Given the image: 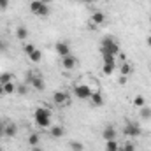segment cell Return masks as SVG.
Masks as SVG:
<instances>
[{
	"instance_id": "cell-30",
	"label": "cell",
	"mask_w": 151,
	"mask_h": 151,
	"mask_svg": "<svg viewBox=\"0 0 151 151\" xmlns=\"http://www.w3.org/2000/svg\"><path fill=\"white\" fill-rule=\"evenodd\" d=\"M35 49H37V47H35L34 44H27V46H25V53H27V55H32Z\"/></svg>"
},
{
	"instance_id": "cell-10",
	"label": "cell",
	"mask_w": 151,
	"mask_h": 151,
	"mask_svg": "<svg viewBox=\"0 0 151 151\" xmlns=\"http://www.w3.org/2000/svg\"><path fill=\"white\" fill-rule=\"evenodd\" d=\"M90 102H91L95 107H100V106H104V97H102V93H100V91H93V93H91V99H90Z\"/></svg>"
},
{
	"instance_id": "cell-2",
	"label": "cell",
	"mask_w": 151,
	"mask_h": 151,
	"mask_svg": "<svg viewBox=\"0 0 151 151\" xmlns=\"http://www.w3.org/2000/svg\"><path fill=\"white\" fill-rule=\"evenodd\" d=\"M91 93H93V90L88 84H76L74 86V95L77 99H81V100H90Z\"/></svg>"
},
{
	"instance_id": "cell-18",
	"label": "cell",
	"mask_w": 151,
	"mask_h": 151,
	"mask_svg": "<svg viewBox=\"0 0 151 151\" xmlns=\"http://www.w3.org/2000/svg\"><path fill=\"white\" fill-rule=\"evenodd\" d=\"M119 72H121V76H128L132 72V65H130L128 62H123L121 67H119Z\"/></svg>"
},
{
	"instance_id": "cell-6",
	"label": "cell",
	"mask_w": 151,
	"mask_h": 151,
	"mask_svg": "<svg viewBox=\"0 0 151 151\" xmlns=\"http://www.w3.org/2000/svg\"><path fill=\"white\" fill-rule=\"evenodd\" d=\"M55 49H56V53H58L62 58L67 56V55H70V47H69L67 42H56V44H55Z\"/></svg>"
},
{
	"instance_id": "cell-7",
	"label": "cell",
	"mask_w": 151,
	"mask_h": 151,
	"mask_svg": "<svg viewBox=\"0 0 151 151\" xmlns=\"http://www.w3.org/2000/svg\"><path fill=\"white\" fill-rule=\"evenodd\" d=\"M53 102H55L56 106H65V104L69 102L67 93H65V91H55V95H53Z\"/></svg>"
},
{
	"instance_id": "cell-31",
	"label": "cell",
	"mask_w": 151,
	"mask_h": 151,
	"mask_svg": "<svg viewBox=\"0 0 151 151\" xmlns=\"http://www.w3.org/2000/svg\"><path fill=\"white\" fill-rule=\"evenodd\" d=\"M9 7V0H0V9H7Z\"/></svg>"
},
{
	"instance_id": "cell-40",
	"label": "cell",
	"mask_w": 151,
	"mask_h": 151,
	"mask_svg": "<svg viewBox=\"0 0 151 151\" xmlns=\"http://www.w3.org/2000/svg\"><path fill=\"white\" fill-rule=\"evenodd\" d=\"M150 23H151V18H150Z\"/></svg>"
},
{
	"instance_id": "cell-3",
	"label": "cell",
	"mask_w": 151,
	"mask_h": 151,
	"mask_svg": "<svg viewBox=\"0 0 151 151\" xmlns=\"http://www.w3.org/2000/svg\"><path fill=\"white\" fill-rule=\"evenodd\" d=\"M27 81H28V84H30L34 90H37V91H42V90L46 88V83H44V79H42L40 76L32 74V72H27Z\"/></svg>"
},
{
	"instance_id": "cell-16",
	"label": "cell",
	"mask_w": 151,
	"mask_h": 151,
	"mask_svg": "<svg viewBox=\"0 0 151 151\" xmlns=\"http://www.w3.org/2000/svg\"><path fill=\"white\" fill-rule=\"evenodd\" d=\"M114 70H116V63H104V67H102L104 76H111Z\"/></svg>"
},
{
	"instance_id": "cell-28",
	"label": "cell",
	"mask_w": 151,
	"mask_h": 151,
	"mask_svg": "<svg viewBox=\"0 0 151 151\" xmlns=\"http://www.w3.org/2000/svg\"><path fill=\"white\" fill-rule=\"evenodd\" d=\"M37 16H40V18L49 16V7H47V5H42V7H40V11L37 12Z\"/></svg>"
},
{
	"instance_id": "cell-17",
	"label": "cell",
	"mask_w": 151,
	"mask_h": 151,
	"mask_svg": "<svg viewBox=\"0 0 151 151\" xmlns=\"http://www.w3.org/2000/svg\"><path fill=\"white\" fill-rule=\"evenodd\" d=\"M16 37L19 39V40L27 39V37H28V30H27L25 27H18V28H16Z\"/></svg>"
},
{
	"instance_id": "cell-27",
	"label": "cell",
	"mask_w": 151,
	"mask_h": 151,
	"mask_svg": "<svg viewBox=\"0 0 151 151\" xmlns=\"http://www.w3.org/2000/svg\"><path fill=\"white\" fill-rule=\"evenodd\" d=\"M16 91H18L19 95H27V93H28V84H18V86H16Z\"/></svg>"
},
{
	"instance_id": "cell-15",
	"label": "cell",
	"mask_w": 151,
	"mask_h": 151,
	"mask_svg": "<svg viewBox=\"0 0 151 151\" xmlns=\"http://www.w3.org/2000/svg\"><path fill=\"white\" fill-rule=\"evenodd\" d=\"M2 88H4V93L5 95H11V93H14L16 91V84L11 81V83H5V84H2Z\"/></svg>"
},
{
	"instance_id": "cell-26",
	"label": "cell",
	"mask_w": 151,
	"mask_h": 151,
	"mask_svg": "<svg viewBox=\"0 0 151 151\" xmlns=\"http://www.w3.org/2000/svg\"><path fill=\"white\" fill-rule=\"evenodd\" d=\"M121 151H135V144L132 141H127L123 146H121Z\"/></svg>"
},
{
	"instance_id": "cell-14",
	"label": "cell",
	"mask_w": 151,
	"mask_h": 151,
	"mask_svg": "<svg viewBox=\"0 0 151 151\" xmlns=\"http://www.w3.org/2000/svg\"><path fill=\"white\" fill-rule=\"evenodd\" d=\"M106 151H119L118 141H116V139H113V141H106Z\"/></svg>"
},
{
	"instance_id": "cell-12",
	"label": "cell",
	"mask_w": 151,
	"mask_h": 151,
	"mask_svg": "<svg viewBox=\"0 0 151 151\" xmlns=\"http://www.w3.org/2000/svg\"><path fill=\"white\" fill-rule=\"evenodd\" d=\"M49 132H51V135H53V137L60 139V137H63L65 128H63V127H60V125H55V127H51V128H49Z\"/></svg>"
},
{
	"instance_id": "cell-38",
	"label": "cell",
	"mask_w": 151,
	"mask_h": 151,
	"mask_svg": "<svg viewBox=\"0 0 151 151\" xmlns=\"http://www.w3.org/2000/svg\"><path fill=\"white\" fill-rule=\"evenodd\" d=\"M146 42H148V46H150V47H151V35H150V37H148V40H146Z\"/></svg>"
},
{
	"instance_id": "cell-20",
	"label": "cell",
	"mask_w": 151,
	"mask_h": 151,
	"mask_svg": "<svg viewBox=\"0 0 151 151\" xmlns=\"http://www.w3.org/2000/svg\"><path fill=\"white\" fill-rule=\"evenodd\" d=\"M44 4L40 2V0H34V2H30V11L34 12V14H37L39 11H40V7H42Z\"/></svg>"
},
{
	"instance_id": "cell-33",
	"label": "cell",
	"mask_w": 151,
	"mask_h": 151,
	"mask_svg": "<svg viewBox=\"0 0 151 151\" xmlns=\"http://www.w3.org/2000/svg\"><path fill=\"white\" fill-rule=\"evenodd\" d=\"M5 49H7V44H5V42H2V40H0V51H5Z\"/></svg>"
},
{
	"instance_id": "cell-25",
	"label": "cell",
	"mask_w": 151,
	"mask_h": 151,
	"mask_svg": "<svg viewBox=\"0 0 151 151\" xmlns=\"http://www.w3.org/2000/svg\"><path fill=\"white\" fill-rule=\"evenodd\" d=\"M70 150L72 151H83L84 146H83V142H79V141H72V142H70Z\"/></svg>"
},
{
	"instance_id": "cell-1",
	"label": "cell",
	"mask_w": 151,
	"mask_h": 151,
	"mask_svg": "<svg viewBox=\"0 0 151 151\" xmlns=\"http://www.w3.org/2000/svg\"><path fill=\"white\" fill-rule=\"evenodd\" d=\"M100 53L102 55H119V44L113 37H104L100 42Z\"/></svg>"
},
{
	"instance_id": "cell-39",
	"label": "cell",
	"mask_w": 151,
	"mask_h": 151,
	"mask_svg": "<svg viewBox=\"0 0 151 151\" xmlns=\"http://www.w3.org/2000/svg\"><path fill=\"white\" fill-rule=\"evenodd\" d=\"M0 95H4V88H2V84H0Z\"/></svg>"
},
{
	"instance_id": "cell-9",
	"label": "cell",
	"mask_w": 151,
	"mask_h": 151,
	"mask_svg": "<svg viewBox=\"0 0 151 151\" xmlns=\"http://www.w3.org/2000/svg\"><path fill=\"white\" fill-rule=\"evenodd\" d=\"M91 23L93 25H104V21H106V14L102 12V11H97V12H93L91 14Z\"/></svg>"
},
{
	"instance_id": "cell-29",
	"label": "cell",
	"mask_w": 151,
	"mask_h": 151,
	"mask_svg": "<svg viewBox=\"0 0 151 151\" xmlns=\"http://www.w3.org/2000/svg\"><path fill=\"white\" fill-rule=\"evenodd\" d=\"M104 56V63H116L114 62V55H102Z\"/></svg>"
},
{
	"instance_id": "cell-35",
	"label": "cell",
	"mask_w": 151,
	"mask_h": 151,
	"mask_svg": "<svg viewBox=\"0 0 151 151\" xmlns=\"http://www.w3.org/2000/svg\"><path fill=\"white\" fill-rule=\"evenodd\" d=\"M32 151H44L40 146H32Z\"/></svg>"
},
{
	"instance_id": "cell-13",
	"label": "cell",
	"mask_w": 151,
	"mask_h": 151,
	"mask_svg": "<svg viewBox=\"0 0 151 151\" xmlns=\"http://www.w3.org/2000/svg\"><path fill=\"white\" fill-rule=\"evenodd\" d=\"M35 118H51V111L47 107H39V109H35V113H34V119Z\"/></svg>"
},
{
	"instance_id": "cell-36",
	"label": "cell",
	"mask_w": 151,
	"mask_h": 151,
	"mask_svg": "<svg viewBox=\"0 0 151 151\" xmlns=\"http://www.w3.org/2000/svg\"><path fill=\"white\" fill-rule=\"evenodd\" d=\"M81 2H83V4H93L95 0H81Z\"/></svg>"
},
{
	"instance_id": "cell-5",
	"label": "cell",
	"mask_w": 151,
	"mask_h": 151,
	"mask_svg": "<svg viewBox=\"0 0 151 151\" xmlns=\"http://www.w3.org/2000/svg\"><path fill=\"white\" fill-rule=\"evenodd\" d=\"M76 65H77V58L72 56V55H67V56L62 58V67L65 70H72V69H76Z\"/></svg>"
},
{
	"instance_id": "cell-8",
	"label": "cell",
	"mask_w": 151,
	"mask_h": 151,
	"mask_svg": "<svg viewBox=\"0 0 151 151\" xmlns=\"http://www.w3.org/2000/svg\"><path fill=\"white\" fill-rule=\"evenodd\" d=\"M116 135H118V132H116V128H114L113 125L106 127V128H104V132H102L104 141H113V139H116Z\"/></svg>"
},
{
	"instance_id": "cell-4",
	"label": "cell",
	"mask_w": 151,
	"mask_h": 151,
	"mask_svg": "<svg viewBox=\"0 0 151 151\" xmlns=\"http://www.w3.org/2000/svg\"><path fill=\"white\" fill-rule=\"evenodd\" d=\"M123 134L127 135V137H139L141 135V127L137 125V123H134V121H127V125H125V128H123Z\"/></svg>"
},
{
	"instance_id": "cell-22",
	"label": "cell",
	"mask_w": 151,
	"mask_h": 151,
	"mask_svg": "<svg viewBox=\"0 0 151 151\" xmlns=\"http://www.w3.org/2000/svg\"><path fill=\"white\" fill-rule=\"evenodd\" d=\"M28 58H30V60H32L34 63H39V62L42 60V53H40L39 49H35V51H34L32 55H28Z\"/></svg>"
},
{
	"instance_id": "cell-23",
	"label": "cell",
	"mask_w": 151,
	"mask_h": 151,
	"mask_svg": "<svg viewBox=\"0 0 151 151\" xmlns=\"http://www.w3.org/2000/svg\"><path fill=\"white\" fill-rule=\"evenodd\" d=\"M39 141H40L39 139V134H30L28 135V144L30 146H39Z\"/></svg>"
},
{
	"instance_id": "cell-34",
	"label": "cell",
	"mask_w": 151,
	"mask_h": 151,
	"mask_svg": "<svg viewBox=\"0 0 151 151\" xmlns=\"http://www.w3.org/2000/svg\"><path fill=\"white\" fill-rule=\"evenodd\" d=\"M125 83H127V76H121L119 77V84H125Z\"/></svg>"
},
{
	"instance_id": "cell-37",
	"label": "cell",
	"mask_w": 151,
	"mask_h": 151,
	"mask_svg": "<svg viewBox=\"0 0 151 151\" xmlns=\"http://www.w3.org/2000/svg\"><path fill=\"white\" fill-rule=\"evenodd\" d=\"M40 2H42L44 5H47V4H51V0H40Z\"/></svg>"
},
{
	"instance_id": "cell-21",
	"label": "cell",
	"mask_w": 151,
	"mask_h": 151,
	"mask_svg": "<svg viewBox=\"0 0 151 151\" xmlns=\"http://www.w3.org/2000/svg\"><path fill=\"white\" fill-rule=\"evenodd\" d=\"M141 118L142 119H151V107H148V106H144V107H141Z\"/></svg>"
},
{
	"instance_id": "cell-32",
	"label": "cell",
	"mask_w": 151,
	"mask_h": 151,
	"mask_svg": "<svg viewBox=\"0 0 151 151\" xmlns=\"http://www.w3.org/2000/svg\"><path fill=\"white\" fill-rule=\"evenodd\" d=\"M4 130H5V123L0 119V135H4Z\"/></svg>"
},
{
	"instance_id": "cell-19",
	"label": "cell",
	"mask_w": 151,
	"mask_h": 151,
	"mask_svg": "<svg viewBox=\"0 0 151 151\" xmlns=\"http://www.w3.org/2000/svg\"><path fill=\"white\" fill-rule=\"evenodd\" d=\"M132 104H134L135 107H139V109H141V107H144V106H146V99H144L142 95H137V97L134 99V102H132Z\"/></svg>"
},
{
	"instance_id": "cell-11",
	"label": "cell",
	"mask_w": 151,
	"mask_h": 151,
	"mask_svg": "<svg viewBox=\"0 0 151 151\" xmlns=\"http://www.w3.org/2000/svg\"><path fill=\"white\" fill-rule=\"evenodd\" d=\"M16 134H18V125H16V123H5L4 135H7V137H14Z\"/></svg>"
},
{
	"instance_id": "cell-24",
	"label": "cell",
	"mask_w": 151,
	"mask_h": 151,
	"mask_svg": "<svg viewBox=\"0 0 151 151\" xmlns=\"http://www.w3.org/2000/svg\"><path fill=\"white\" fill-rule=\"evenodd\" d=\"M11 81H12V74H11V72H4V74H0V84L11 83Z\"/></svg>"
}]
</instances>
